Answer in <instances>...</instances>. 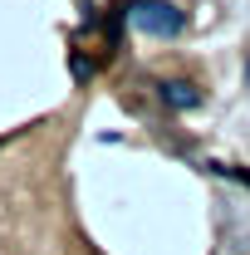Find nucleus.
I'll return each instance as SVG.
<instances>
[{
	"mask_svg": "<svg viewBox=\"0 0 250 255\" xmlns=\"http://www.w3.org/2000/svg\"><path fill=\"white\" fill-rule=\"evenodd\" d=\"M132 20H137V30H147V34H177V30H182V15H177L172 5H157V0L137 5Z\"/></svg>",
	"mask_w": 250,
	"mask_h": 255,
	"instance_id": "f257e3e1",
	"label": "nucleus"
}]
</instances>
